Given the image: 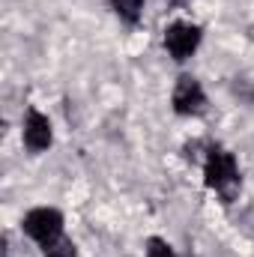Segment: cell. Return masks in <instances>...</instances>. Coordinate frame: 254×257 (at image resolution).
Returning a JSON list of instances; mask_svg holds the SVG:
<instances>
[{"label":"cell","instance_id":"3957f363","mask_svg":"<svg viewBox=\"0 0 254 257\" xmlns=\"http://www.w3.org/2000/svg\"><path fill=\"white\" fill-rule=\"evenodd\" d=\"M197 45H200V27H194V24L177 21L165 30V48L171 51L174 60H189Z\"/></svg>","mask_w":254,"mask_h":257},{"label":"cell","instance_id":"52a82bcc","mask_svg":"<svg viewBox=\"0 0 254 257\" xmlns=\"http://www.w3.org/2000/svg\"><path fill=\"white\" fill-rule=\"evenodd\" d=\"M141 6H144V0H114V9H117V15L129 21V24H135L138 18H141Z\"/></svg>","mask_w":254,"mask_h":257},{"label":"cell","instance_id":"8992f818","mask_svg":"<svg viewBox=\"0 0 254 257\" xmlns=\"http://www.w3.org/2000/svg\"><path fill=\"white\" fill-rule=\"evenodd\" d=\"M42 251H45V257H78V254H75L72 239H66V236H57V239L45 242V245H42Z\"/></svg>","mask_w":254,"mask_h":257},{"label":"cell","instance_id":"5b68a950","mask_svg":"<svg viewBox=\"0 0 254 257\" xmlns=\"http://www.w3.org/2000/svg\"><path fill=\"white\" fill-rule=\"evenodd\" d=\"M24 144L33 150V153H42L51 147V123L48 117H42L39 111H30L27 120H24Z\"/></svg>","mask_w":254,"mask_h":257},{"label":"cell","instance_id":"6da1fadb","mask_svg":"<svg viewBox=\"0 0 254 257\" xmlns=\"http://www.w3.org/2000/svg\"><path fill=\"white\" fill-rule=\"evenodd\" d=\"M206 186L221 194L224 203H233L236 194H239V171H236V162L221 147H212L209 156H206Z\"/></svg>","mask_w":254,"mask_h":257},{"label":"cell","instance_id":"7a4b0ae2","mask_svg":"<svg viewBox=\"0 0 254 257\" xmlns=\"http://www.w3.org/2000/svg\"><path fill=\"white\" fill-rule=\"evenodd\" d=\"M24 230H27V236H33L39 245H45V242L63 236V215H60L57 209H48V206L33 209V212H27V218H24Z\"/></svg>","mask_w":254,"mask_h":257},{"label":"cell","instance_id":"277c9868","mask_svg":"<svg viewBox=\"0 0 254 257\" xmlns=\"http://www.w3.org/2000/svg\"><path fill=\"white\" fill-rule=\"evenodd\" d=\"M174 111L186 114V117H197V114L206 111V96H203L200 84L191 75H183L174 87Z\"/></svg>","mask_w":254,"mask_h":257},{"label":"cell","instance_id":"ba28073f","mask_svg":"<svg viewBox=\"0 0 254 257\" xmlns=\"http://www.w3.org/2000/svg\"><path fill=\"white\" fill-rule=\"evenodd\" d=\"M147 257H174V251L162 242V239H150V248H147Z\"/></svg>","mask_w":254,"mask_h":257}]
</instances>
